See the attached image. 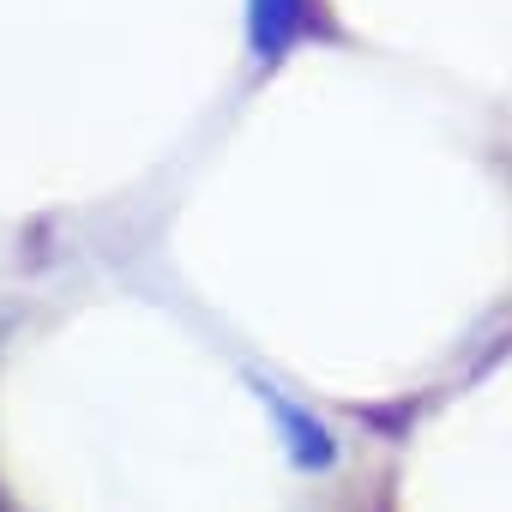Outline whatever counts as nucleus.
I'll list each match as a JSON object with an SVG mask.
<instances>
[{
	"label": "nucleus",
	"instance_id": "obj_1",
	"mask_svg": "<svg viewBox=\"0 0 512 512\" xmlns=\"http://www.w3.org/2000/svg\"><path fill=\"white\" fill-rule=\"evenodd\" d=\"M253 392H260L266 416L278 422V440H284V452H290L296 470L326 476V470L338 464V440H332V428H326L308 404H296V398H290L284 386H272V380H253Z\"/></svg>",
	"mask_w": 512,
	"mask_h": 512
},
{
	"label": "nucleus",
	"instance_id": "obj_2",
	"mask_svg": "<svg viewBox=\"0 0 512 512\" xmlns=\"http://www.w3.org/2000/svg\"><path fill=\"white\" fill-rule=\"evenodd\" d=\"M308 31V0H247V49L260 67H278Z\"/></svg>",
	"mask_w": 512,
	"mask_h": 512
},
{
	"label": "nucleus",
	"instance_id": "obj_3",
	"mask_svg": "<svg viewBox=\"0 0 512 512\" xmlns=\"http://www.w3.org/2000/svg\"><path fill=\"white\" fill-rule=\"evenodd\" d=\"M0 512H13V500H7V494H0Z\"/></svg>",
	"mask_w": 512,
	"mask_h": 512
}]
</instances>
